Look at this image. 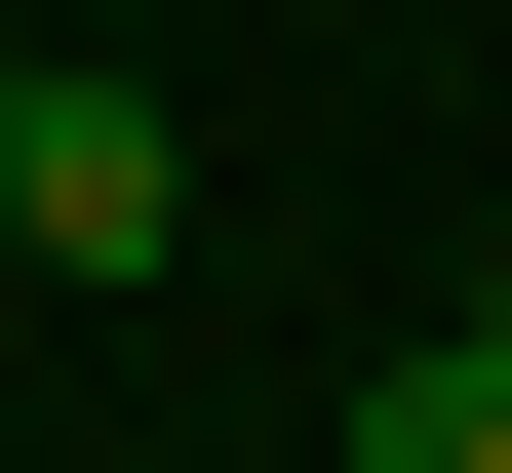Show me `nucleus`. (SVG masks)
Here are the masks:
<instances>
[{
    "mask_svg": "<svg viewBox=\"0 0 512 473\" xmlns=\"http://www.w3.org/2000/svg\"><path fill=\"white\" fill-rule=\"evenodd\" d=\"M355 473H512V316H434V355H394V395H355Z\"/></svg>",
    "mask_w": 512,
    "mask_h": 473,
    "instance_id": "2",
    "label": "nucleus"
},
{
    "mask_svg": "<svg viewBox=\"0 0 512 473\" xmlns=\"http://www.w3.org/2000/svg\"><path fill=\"white\" fill-rule=\"evenodd\" d=\"M0 237H40V276H158V237H197V119H158V79H40V40H0Z\"/></svg>",
    "mask_w": 512,
    "mask_h": 473,
    "instance_id": "1",
    "label": "nucleus"
}]
</instances>
